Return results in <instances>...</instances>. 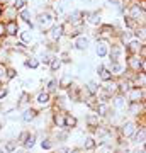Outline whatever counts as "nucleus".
Wrapping results in <instances>:
<instances>
[{"label": "nucleus", "mask_w": 146, "mask_h": 153, "mask_svg": "<svg viewBox=\"0 0 146 153\" xmlns=\"http://www.w3.org/2000/svg\"><path fill=\"white\" fill-rule=\"evenodd\" d=\"M56 19H58V16L54 14L53 7L48 5V7H44L43 10H39L38 14H36V24H34V26L44 34L54 22H56Z\"/></svg>", "instance_id": "1"}, {"label": "nucleus", "mask_w": 146, "mask_h": 153, "mask_svg": "<svg viewBox=\"0 0 146 153\" xmlns=\"http://www.w3.org/2000/svg\"><path fill=\"white\" fill-rule=\"evenodd\" d=\"M126 16H129L131 19L138 21V24H145V19H146V9L138 4V2H133L127 5V10H126Z\"/></svg>", "instance_id": "2"}, {"label": "nucleus", "mask_w": 146, "mask_h": 153, "mask_svg": "<svg viewBox=\"0 0 146 153\" xmlns=\"http://www.w3.org/2000/svg\"><path fill=\"white\" fill-rule=\"evenodd\" d=\"M87 95H88V94L85 92V88L80 87V85H76L75 82L66 88V99L71 100V102H83V99H85Z\"/></svg>", "instance_id": "3"}, {"label": "nucleus", "mask_w": 146, "mask_h": 153, "mask_svg": "<svg viewBox=\"0 0 146 153\" xmlns=\"http://www.w3.org/2000/svg\"><path fill=\"white\" fill-rule=\"evenodd\" d=\"M110 43V48H109V53H107V58L109 61H122V56H124V46L119 43V41H109Z\"/></svg>", "instance_id": "4"}, {"label": "nucleus", "mask_w": 146, "mask_h": 153, "mask_svg": "<svg viewBox=\"0 0 146 153\" xmlns=\"http://www.w3.org/2000/svg\"><path fill=\"white\" fill-rule=\"evenodd\" d=\"M146 61V58H139L138 55H126V68L129 71H141V65ZM143 73V71H141Z\"/></svg>", "instance_id": "5"}, {"label": "nucleus", "mask_w": 146, "mask_h": 153, "mask_svg": "<svg viewBox=\"0 0 146 153\" xmlns=\"http://www.w3.org/2000/svg\"><path fill=\"white\" fill-rule=\"evenodd\" d=\"M46 39H48V43H58L65 34H63V27H61V24H56L54 22L53 26L46 31Z\"/></svg>", "instance_id": "6"}, {"label": "nucleus", "mask_w": 146, "mask_h": 153, "mask_svg": "<svg viewBox=\"0 0 146 153\" xmlns=\"http://www.w3.org/2000/svg\"><path fill=\"white\" fill-rule=\"evenodd\" d=\"M126 99H127V102H138V100L145 102V99H146L145 87H131L127 90V94H126Z\"/></svg>", "instance_id": "7"}, {"label": "nucleus", "mask_w": 146, "mask_h": 153, "mask_svg": "<svg viewBox=\"0 0 146 153\" xmlns=\"http://www.w3.org/2000/svg\"><path fill=\"white\" fill-rule=\"evenodd\" d=\"M71 44H73V48L76 51H87V49L90 48V44H92V39H90V36H87V34L82 33L80 36H76L75 39H71Z\"/></svg>", "instance_id": "8"}, {"label": "nucleus", "mask_w": 146, "mask_h": 153, "mask_svg": "<svg viewBox=\"0 0 146 153\" xmlns=\"http://www.w3.org/2000/svg\"><path fill=\"white\" fill-rule=\"evenodd\" d=\"M110 105H112L114 111L122 112V111H126V107H127V99H126L124 94H116V95L110 97Z\"/></svg>", "instance_id": "9"}, {"label": "nucleus", "mask_w": 146, "mask_h": 153, "mask_svg": "<svg viewBox=\"0 0 146 153\" xmlns=\"http://www.w3.org/2000/svg\"><path fill=\"white\" fill-rule=\"evenodd\" d=\"M136 129H138V123L136 121H124L119 128V134L121 138H131Z\"/></svg>", "instance_id": "10"}, {"label": "nucleus", "mask_w": 146, "mask_h": 153, "mask_svg": "<svg viewBox=\"0 0 146 153\" xmlns=\"http://www.w3.org/2000/svg\"><path fill=\"white\" fill-rule=\"evenodd\" d=\"M109 48H110L109 39H97V43H95V55H97V58H100V60L107 58Z\"/></svg>", "instance_id": "11"}, {"label": "nucleus", "mask_w": 146, "mask_h": 153, "mask_svg": "<svg viewBox=\"0 0 146 153\" xmlns=\"http://www.w3.org/2000/svg\"><path fill=\"white\" fill-rule=\"evenodd\" d=\"M110 70V73H112L114 78H119V76L124 75L126 71V65L122 63V61H109V65H105Z\"/></svg>", "instance_id": "12"}, {"label": "nucleus", "mask_w": 146, "mask_h": 153, "mask_svg": "<svg viewBox=\"0 0 146 153\" xmlns=\"http://www.w3.org/2000/svg\"><path fill=\"white\" fill-rule=\"evenodd\" d=\"M17 9L12 4H5L4 5V10H2V19L0 21H17Z\"/></svg>", "instance_id": "13"}, {"label": "nucleus", "mask_w": 146, "mask_h": 153, "mask_svg": "<svg viewBox=\"0 0 146 153\" xmlns=\"http://www.w3.org/2000/svg\"><path fill=\"white\" fill-rule=\"evenodd\" d=\"M4 29H5V36H10V38H16L21 27H19V21H5L4 22Z\"/></svg>", "instance_id": "14"}, {"label": "nucleus", "mask_w": 146, "mask_h": 153, "mask_svg": "<svg viewBox=\"0 0 146 153\" xmlns=\"http://www.w3.org/2000/svg\"><path fill=\"white\" fill-rule=\"evenodd\" d=\"M51 94H48L46 90H39L38 95H36V104L39 107H49L51 105Z\"/></svg>", "instance_id": "15"}, {"label": "nucleus", "mask_w": 146, "mask_h": 153, "mask_svg": "<svg viewBox=\"0 0 146 153\" xmlns=\"http://www.w3.org/2000/svg\"><path fill=\"white\" fill-rule=\"evenodd\" d=\"M133 143L134 145H145V140H146V129H145V123L143 124H138V129L134 131V134H133Z\"/></svg>", "instance_id": "16"}, {"label": "nucleus", "mask_w": 146, "mask_h": 153, "mask_svg": "<svg viewBox=\"0 0 146 153\" xmlns=\"http://www.w3.org/2000/svg\"><path fill=\"white\" fill-rule=\"evenodd\" d=\"M141 44H145V43H141V41H138V39H131L129 43L122 44V46H126L124 48V55H138Z\"/></svg>", "instance_id": "17"}, {"label": "nucleus", "mask_w": 146, "mask_h": 153, "mask_svg": "<svg viewBox=\"0 0 146 153\" xmlns=\"http://www.w3.org/2000/svg\"><path fill=\"white\" fill-rule=\"evenodd\" d=\"M73 82H75V76L71 75V73H63L61 78L58 80V88H60V90H66Z\"/></svg>", "instance_id": "18"}, {"label": "nucleus", "mask_w": 146, "mask_h": 153, "mask_svg": "<svg viewBox=\"0 0 146 153\" xmlns=\"http://www.w3.org/2000/svg\"><path fill=\"white\" fill-rule=\"evenodd\" d=\"M38 114H39L38 109H34V107H26L24 112L21 114V119L24 121V123H33V121L38 117Z\"/></svg>", "instance_id": "19"}, {"label": "nucleus", "mask_w": 146, "mask_h": 153, "mask_svg": "<svg viewBox=\"0 0 146 153\" xmlns=\"http://www.w3.org/2000/svg\"><path fill=\"white\" fill-rule=\"evenodd\" d=\"M76 124H78V119H76V116L70 114V112H65V119H63V128L70 131V129L76 128Z\"/></svg>", "instance_id": "20"}, {"label": "nucleus", "mask_w": 146, "mask_h": 153, "mask_svg": "<svg viewBox=\"0 0 146 153\" xmlns=\"http://www.w3.org/2000/svg\"><path fill=\"white\" fill-rule=\"evenodd\" d=\"M29 99H31V94H29V92H24V90H22V94H21V97H19V100L16 102V107H17V109H26V107H29V102H31Z\"/></svg>", "instance_id": "21"}, {"label": "nucleus", "mask_w": 146, "mask_h": 153, "mask_svg": "<svg viewBox=\"0 0 146 153\" xmlns=\"http://www.w3.org/2000/svg\"><path fill=\"white\" fill-rule=\"evenodd\" d=\"M133 36H134V39H138L141 43H146V24H139L133 31Z\"/></svg>", "instance_id": "22"}, {"label": "nucleus", "mask_w": 146, "mask_h": 153, "mask_svg": "<svg viewBox=\"0 0 146 153\" xmlns=\"http://www.w3.org/2000/svg\"><path fill=\"white\" fill-rule=\"evenodd\" d=\"M19 41L21 43H24V44H31L34 41V34L29 31V29H24V31H19Z\"/></svg>", "instance_id": "23"}, {"label": "nucleus", "mask_w": 146, "mask_h": 153, "mask_svg": "<svg viewBox=\"0 0 146 153\" xmlns=\"http://www.w3.org/2000/svg\"><path fill=\"white\" fill-rule=\"evenodd\" d=\"M17 19H21L22 22H31L33 21V10L31 9H27V7H24V9H21V10L17 12Z\"/></svg>", "instance_id": "24"}, {"label": "nucleus", "mask_w": 146, "mask_h": 153, "mask_svg": "<svg viewBox=\"0 0 146 153\" xmlns=\"http://www.w3.org/2000/svg\"><path fill=\"white\" fill-rule=\"evenodd\" d=\"M100 116H97V114H87V117H85V123H87V126L90 128L93 131V128H97L99 124H100Z\"/></svg>", "instance_id": "25"}, {"label": "nucleus", "mask_w": 146, "mask_h": 153, "mask_svg": "<svg viewBox=\"0 0 146 153\" xmlns=\"http://www.w3.org/2000/svg\"><path fill=\"white\" fill-rule=\"evenodd\" d=\"M44 90L48 94H51V95L58 92V90H60V88H58V78H49L48 82H46V85H44Z\"/></svg>", "instance_id": "26"}, {"label": "nucleus", "mask_w": 146, "mask_h": 153, "mask_svg": "<svg viewBox=\"0 0 146 153\" xmlns=\"http://www.w3.org/2000/svg\"><path fill=\"white\" fill-rule=\"evenodd\" d=\"M24 66H26V68H31V70H36V68L41 66V63H39V60L36 58V56H33V55L29 56L27 55V58L24 60Z\"/></svg>", "instance_id": "27"}, {"label": "nucleus", "mask_w": 146, "mask_h": 153, "mask_svg": "<svg viewBox=\"0 0 146 153\" xmlns=\"http://www.w3.org/2000/svg\"><path fill=\"white\" fill-rule=\"evenodd\" d=\"M83 88H85V92L88 94V95H97L99 90H100V85H99L97 82L90 80V82H87V85H85Z\"/></svg>", "instance_id": "28"}, {"label": "nucleus", "mask_w": 146, "mask_h": 153, "mask_svg": "<svg viewBox=\"0 0 146 153\" xmlns=\"http://www.w3.org/2000/svg\"><path fill=\"white\" fill-rule=\"evenodd\" d=\"M122 24H124V29H129V31H134L139 24H138V21H134V19H131L129 16H122Z\"/></svg>", "instance_id": "29"}, {"label": "nucleus", "mask_w": 146, "mask_h": 153, "mask_svg": "<svg viewBox=\"0 0 146 153\" xmlns=\"http://www.w3.org/2000/svg\"><path fill=\"white\" fill-rule=\"evenodd\" d=\"M49 70L51 71H58L61 70V66H63V61H61V58L58 55H54L53 58H51V61H49Z\"/></svg>", "instance_id": "30"}, {"label": "nucleus", "mask_w": 146, "mask_h": 153, "mask_svg": "<svg viewBox=\"0 0 146 153\" xmlns=\"http://www.w3.org/2000/svg\"><path fill=\"white\" fill-rule=\"evenodd\" d=\"M34 145H36V134L29 131V134H27V138H26V141L22 143V146L26 148V150H31Z\"/></svg>", "instance_id": "31"}, {"label": "nucleus", "mask_w": 146, "mask_h": 153, "mask_svg": "<svg viewBox=\"0 0 146 153\" xmlns=\"http://www.w3.org/2000/svg\"><path fill=\"white\" fill-rule=\"evenodd\" d=\"M97 148V141L93 140V138H83V150L87 152H92Z\"/></svg>", "instance_id": "32"}, {"label": "nucleus", "mask_w": 146, "mask_h": 153, "mask_svg": "<svg viewBox=\"0 0 146 153\" xmlns=\"http://www.w3.org/2000/svg\"><path fill=\"white\" fill-rule=\"evenodd\" d=\"M17 148V141L16 140H9V141H5V145H4V152L5 153H14Z\"/></svg>", "instance_id": "33"}, {"label": "nucleus", "mask_w": 146, "mask_h": 153, "mask_svg": "<svg viewBox=\"0 0 146 153\" xmlns=\"http://www.w3.org/2000/svg\"><path fill=\"white\" fill-rule=\"evenodd\" d=\"M34 87H36V80H24V82H22V90H24V92H33L34 90Z\"/></svg>", "instance_id": "34"}, {"label": "nucleus", "mask_w": 146, "mask_h": 153, "mask_svg": "<svg viewBox=\"0 0 146 153\" xmlns=\"http://www.w3.org/2000/svg\"><path fill=\"white\" fill-rule=\"evenodd\" d=\"M116 150L112 148V145L110 143H100V146H99L97 153H114Z\"/></svg>", "instance_id": "35"}, {"label": "nucleus", "mask_w": 146, "mask_h": 153, "mask_svg": "<svg viewBox=\"0 0 146 153\" xmlns=\"http://www.w3.org/2000/svg\"><path fill=\"white\" fill-rule=\"evenodd\" d=\"M9 94H10L9 85H7V83H2V85H0V102H2V100H5Z\"/></svg>", "instance_id": "36"}, {"label": "nucleus", "mask_w": 146, "mask_h": 153, "mask_svg": "<svg viewBox=\"0 0 146 153\" xmlns=\"http://www.w3.org/2000/svg\"><path fill=\"white\" fill-rule=\"evenodd\" d=\"M54 146V143H53V138H43V140H41V148H43V150H51V148Z\"/></svg>", "instance_id": "37"}, {"label": "nucleus", "mask_w": 146, "mask_h": 153, "mask_svg": "<svg viewBox=\"0 0 146 153\" xmlns=\"http://www.w3.org/2000/svg\"><path fill=\"white\" fill-rule=\"evenodd\" d=\"M5 76H7V80H9V82H10V80H14V78H17V70H16V68H12V66H7Z\"/></svg>", "instance_id": "38"}, {"label": "nucleus", "mask_w": 146, "mask_h": 153, "mask_svg": "<svg viewBox=\"0 0 146 153\" xmlns=\"http://www.w3.org/2000/svg\"><path fill=\"white\" fill-rule=\"evenodd\" d=\"M12 5L16 7L17 10H21V9H24L27 5V0H12Z\"/></svg>", "instance_id": "39"}, {"label": "nucleus", "mask_w": 146, "mask_h": 153, "mask_svg": "<svg viewBox=\"0 0 146 153\" xmlns=\"http://www.w3.org/2000/svg\"><path fill=\"white\" fill-rule=\"evenodd\" d=\"M27 134H29V131H22L21 134H17V138H16V140H17V141H19V143H21V145H22V143L26 141Z\"/></svg>", "instance_id": "40"}, {"label": "nucleus", "mask_w": 146, "mask_h": 153, "mask_svg": "<svg viewBox=\"0 0 146 153\" xmlns=\"http://www.w3.org/2000/svg\"><path fill=\"white\" fill-rule=\"evenodd\" d=\"M83 5H97L99 4V0H80Z\"/></svg>", "instance_id": "41"}, {"label": "nucleus", "mask_w": 146, "mask_h": 153, "mask_svg": "<svg viewBox=\"0 0 146 153\" xmlns=\"http://www.w3.org/2000/svg\"><path fill=\"white\" fill-rule=\"evenodd\" d=\"M68 152H70V150H68L66 146H60L58 150H56V153H68Z\"/></svg>", "instance_id": "42"}, {"label": "nucleus", "mask_w": 146, "mask_h": 153, "mask_svg": "<svg viewBox=\"0 0 146 153\" xmlns=\"http://www.w3.org/2000/svg\"><path fill=\"white\" fill-rule=\"evenodd\" d=\"M5 36V29H4V21H0V38Z\"/></svg>", "instance_id": "43"}, {"label": "nucleus", "mask_w": 146, "mask_h": 153, "mask_svg": "<svg viewBox=\"0 0 146 153\" xmlns=\"http://www.w3.org/2000/svg\"><path fill=\"white\" fill-rule=\"evenodd\" d=\"M2 10H4V4H0V19H2Z\"/></svg>", "instance_id": "44"}, {"label": "nucleus", "mask_w": 146, "mask_h": 153, "mask_svg": "<svg viewBox=\"0 0 146 153\" xmlns=\"http://www.w3.org/2000/svg\"><path fill=\"white\" fill-rule=\"evenodd\" d=\"M14 153H27V152H24V150H19V152H14Z\"/></svg>", "instance_id": "45"}, {"label": "nucleus", "mask_w": 146, "mask_h": 153, "mask_svg": "<svg viewBox=\"0 0 146 153\" xmlns=\"http://www.w3.org/2000/svg\"><path fill=\"white\" fill-rule=\"evenodd\" d=\"M0 153H4V150H0Z\"/></svg>", "instance_id": "46"}]
</instances>
